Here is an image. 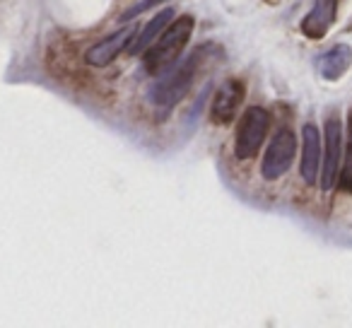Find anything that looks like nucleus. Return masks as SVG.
I'll use <instances>...</instances> for the list:
<instances>
[{"mask_svg": "<svg viewBox=\"0 0 352 328\" xmlns=\"http://www.w3.org/2000/svg\"><path fill=\"white\" fill-rule=\"evenodd\" d=\"M206 51H208V44H203V49L193 51L188 58L176 61L171 68H166L164 73H162L160 83H157L155 89H152V102H155L157 109H162V111H171L176 104L186 97L188 89H191V85H193V80H196L198 70H201Z\"/></svg>", "mask_w": 352, "mask_h": 328, "instance_id": "nucleus-2", "label": "nucleus"}, {"mask_svg": "<svg viewBox=\"0 0 352 328\" xmlns=\"http://www.w3.org/2000/svg\"><path fill=\"white\" fill-rule=\"evenodd\" d=\"M270 128V113L263 107H249L239 118L234 138V157L241 162L251 160L261 150Z\"/></svg>", "mask_w": 352, "mask_h": 328, "instance_id": "nucleus-3", "label": "nucleus"}, {"mask_svg": "<svg viewBox=\"0 0 352 328\" xmlns=\"http://www.w3.org/2000/svg\"><path fill=\"white\" fill-rule=\"evenodd\" d=\"M338 15V0H314V8L302 20V32L309 39H321Z\"/></svg>", "mask_w": 352, "mask_h": 328, "instance_id": "nucleus-10", "label": "nucleus"}, {"mask_svg": "<svg viewBox=\"0 0 352 328\" xmlns=\"http://www.w3.org/2000/svg\"><path fill=\"white\" fill-rule=\"evenodd\" d=\"M246 97V87L241 80H225V83L217 87L215 97L210 102V121L215 126H230L234 121L236 111L244 104Z\"/></svg>", "mask_w": 352, "mask_h": 328, "instance_id": "nucleus-6", "label": "nucleus"}, {"mask_svg": "<svg viewBox=\"0 0 352 328\" xmlns=\"http://www.w3.org/2000/svg\"><path fill=\"white\" fill-rule=\"evenodd\" d=\"M174 17H176L174 8H162L157 15H152V20L147 22L145 27H140V30H138V34H133L126 54H131V56H142V54H145V51L150 49L157 39H160L162 32H164L166 27L174 22Z\"/></svg>", "mask_w": 352, "mask_h": 328, "instance_id": "nucleus-9", "label": "nucleus"}, {"mask_svg": "<svg viewBox=\"0 0 352 328\" xmlns=\"http://www.w3.org/2000/svg\"><path fill=\"white\" fill-rule=\"evenodd\" d=\"M316 65H318V73H321L323 80L336 83V80H340L342 75L347 73V68L352 65V49L347 44L333 46L331 51H326V54L318 58Z\"/></svg>", "mask_w": 352, "mask_h": 328, "instance_id": "nucleus-11", "label": "nucleus"}, {"mask_svg": "<svg viewBox=\"0 0 352 328\" xmlns=\"http://www.w3.org/2000/svg\"><path fill=\"white\" fill-rule=\"evenodd\" d=\"M164 3H169V0H140V3H135V6H131L126 12H123L121 20L123 22H126V20H135L138 15H142V12L152 10V8H157V6H164Z\"/></svg>", "mask_w": 352, "mask_h": 328, "instance_id": "nucleus-13", "label": "nucleus"}, {"mask_svg": "<svg viewBox=\"0 0 352 328\" xmlns=\"http://www.w3.org/2000/svg\"><path fill=\"white\" fill-rule=\"evenodd\" d=\"M294 152H297V138L289 128H280L270 140L268 150L261 162V174L265 182H278L280 177L289 172L294 162Z\"/></svg>", "mask_w": 352, "mask_h": 328, "instance_id": "nucleus-4", "label": "nucleus"}, {"mask_svg": "<svg viewBox=\"0 0 352 328\" xmlns=\"http://www.w3.org/2000/svg\"><path fill=\"white\" fill-rule=\"evenodd\" d=\"M340 186L345 191H352V111H350V138H347V152L345 162H342V172H340Z\"/></svg>", "mask_w": 352, "mask_h": 328, "instance_id": "nucleus-12", "label": "nucleus"}, {"mask_svg": "<svg viewBox=\"0 0 352 328\" xmlns=\"http://www.w3.org/2000/svg\"><path fill=\"white\" fill-rule=\"evenodd\" d=\"M193 27H196V20L193 15H179L174 17L169 27L162 32V36L150 46V49L142 54V63H145V70L150 75H162L166 68L179 61V56L184 54L186 44L193 36Z\"/></svg>", "mask_w": 352, "mask_h": 328, "instance_id": "nucleus-1", "label": "nucleus"}, {"mask_svg": "<svg viewBox=\"0 0 352 328\" xmlns=\"http://www.w3.org/2000/svg\"><path fill=\"white\" fill-rule=\"evenodd\" d=\"M131 39H133V27H121V30H116L113 34L104 36L102 41L89 46L87 54H85V63L92 65V68H104V65L111 63L121 51L128 49Z\"/></svg>", "mask_w": 352, "mask_h": 328, "instance_id": "nucleus-8", "label": "nucleus"}, {"mask_svg": "<svg viewBox=\"0 0 352 328\" xmlns=\"http://www.w3.org/2000/svg\"><path fill=\"white\" fill-rule=\"evenodd\" d=\"M321 164H323V138L314 123H304L302 164H299V172H302V179L309 186H316L318 177H321Z\"/></svg>", "mask_w": 352, "mask_h": 328, "instance_id": "nucleus-7", "label": "nucleus"}, {"mask_svg": "<svg viewBox=\"0 0 352 328\" xmlns=\"http://www.w3.org/2000/svg\"><path fill=\"white\" fill-rule=\"evenodd\" d=\"M340 164H342V126H340V118L331 116L326 121V133H323V164H321L323 191L336 186Z\"/></svg>", "mask_w": 352, "mask_h": 328, "instance_id": "nucleus-5", "label": "nucleus"}]
</instances>
